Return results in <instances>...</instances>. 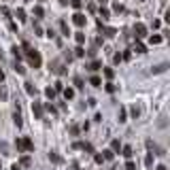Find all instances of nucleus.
<instances>
[{"label": "nucleus", "mask_w": 170, "mask_h": 170, "mask_svg": "<svg viewBox=\"0 0 170 170\" xmlns=\"http://www.w3.org/2000/svg\"><path fill=\"white\" fill-rule=\"evenodd\" d=\"M74 21L81 26V24H83V17H81V15H74Z\"/></svg>", "instance_id": "nucleus-1"}, {"label": "nucleus", "mask_w": 170, "mask_h": 170, "mask_svg": "<svg viewBox=\"0 0 170 170\" xmlns=\"http://www.w3.org/2000/svg\"><path fill=\"white\" fill-rule=\"evenodd\" d=\"M0 79H4V74H2V70H0Z\"/></svg>", "instance_id": "nucleus-2"}]
</instances>
